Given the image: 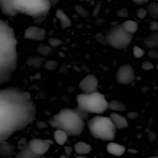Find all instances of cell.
I'll return each instance as SVG.
<instances>
[{"label":"cell","mask_w":158,"mask_h":158,"mask_svg":"<svg viewBox=\"0 0 158 158\" xmlns=\"http://www.w3.org/2000/svg\"><path fill=\"white\" fill-rule=\"evenodd\" d=\"M66 151H67V155L71 154V148H66Z\"/></svg>","instance_id":"23"},{"label":"cell","mask_w":158,"mask_h":158,"mask_svg":"<svg viewBox=\"0 0 158 158\" xmlns=\"http://www.w3.org/2000/svg\"><path fill=\"white\" fill-rule=\"evenodd\" d=\"M60 158H66V156H60Z\"/></svg>","instance_id":"26"},{"label":"cell","mask_w":158,"mask_h":158,"mask_svg":"<svg viewBox=\"0 0 158 158\" xmlns=\"http://www.w3.org/2000/svg\"><path fill=\"white\" fill-rule=\"evenodd\" d=\"M77 110L83 118L88 114L101 115L108 109V102L104 94L94 92L91 94H81L77 97Z\"/></svg>","instance_id":"5"},{"label":"cell","mask_w":158,"mask_h":158,"mask_svg":"<svg viewBox=\"0 0 158 158\" xmlns=\"http://www.w3.org/2000/svg\"><path fill=\"white\" fill-rule=\"evenodd\" d=\"M134 3H136V4H138V5H142V4H144V3H146L148 0H132Z\"/></svg>","instance_id":"22"},{"label":"cell","mask_w":158,"mask_h":158,"mask_svg":"<svg viewBox=\"0 0 158 158\" xmlns=\"http://www.w3.org/2000/svg\"><path fill=\"white\" fill-rule=\"evenodd\" d=\"M143 55V51L140 47H135L134 48V56L137 57H140Z\"/></svg>","instance_id":"21"},{"label":"cell","mask_w":158,"mask_h":158,"mask_svg":"<svg viewBox=\"0 0 158 158\" xmlns=\"http://www.w3.org/2000/svg\"><path fill=\"white\" fill-rule=\"evenodd\" d=\"M106 150L110 155L115 156H121L126 152L125 146L117 143H109L106 146Z\"/></svg>","instance_id":"13"},{"label":"cell","mask_w":158,"mask_h":158,"mask_svg":"<svg viewBox=\"0 0 158 158\" xmlns=\"http://www.w3.org/2000/svg\"><path fill=\"white\" fill-rule=\"evenodd\" d=\"M110 119L113 122V124L115 125L116 129L121 130V129H125L129 126V122L127 120L126 118H124L123 116L119 115L118 113H111L110 114Z\"/></svg>","instance_id":"12"},{"label":"cell","mask_w":158,"mask_h":158,"mask_svg":"<svg viewBox=\"0 0 158 158\" xmlns=\"http://www.w3.org/2000/svg\"><path fill=\"white\" fill-rule=\"evenodd\" d=\"M40 156H36L35 154L32 153V151L29 148V146L24 147L23 149L20 150V152L18 153L16 156V158H39Z\"/></svg>","instance_id":"17"},{"label":"cell","mask_w":158,"mask_h":158,"mask_svg":"<svg viewBox=\"0 0 158 158\" xmlns=\"http://www.w3.org/2000/svg\"><path fill=\"white\" fill-rule=\"evenodd\" d=\"M50 125L64 131L69 136L81 135L84 130V118L76 109H62L50 120Z\"/></svg>","instance_id":"4"},{"label":"cell","mask_w":158,"mask_h":158,"mask_svg":"<svg viewBox=\"0 0 158 158\" xmlns=\"http://www.w3.org/2000/svg\"><path fill=\"white\" fill-rule=\"evenodd\" d=\"M135 79V73L131 65L121 66L117 72V81L121 84H130Z\"/></svg>","instance_id":"9"},{"label":"cell","mask_w":158,"mask_h":158,"mask_svg":"<svg viewBox=\"0 0 158 158\" xmlns=\"http://www.w3.org/2000/svg\"><path fill=\"white\" fill-rule=\"evenodd\" d=\"M50 0H0L1 11L10 17L18 14L39 18L46 15L51 9Z\"/></svg>","instance_id":"3"},{"label":"cell","mask_w":158,"mask_h":158,"mask_svg":"<svg viewBox=\"0 0 158 158\" xmlns=\"http://www.w3.org/2000/svg\"><path fill=\"white\" fill-rule=\"evenodd\" d=\"M121 27H122L127 32H129V33H131V34H132V35H133V33L136 32L137 30H138V24H137V22H135L134 20H126V21L121 25Z\"/></svg>","instance_id":"16"},{"label":"cell","mask_w":158,"mask_h":158,"mask_svg":"<svg viewBox=\"0 0 158 158\" xmlns=\"http://www.w3.org/2000/svg\"><path fill=\"white\" fill-rule=\"evenodd\" d=\"M56 15H57V18L59 19V20L61 21V24H62L64 27H67V26H69V25L70 24L69 19L68 18V16H67L63 11L58 10L57 13H56Z\"/></svg>","instance_id":"20"},{"label":"cell","mask_w":158,"mask_h":158,"mask_svg":"<svg viewBox=\"0 0 158 158\" xmlns=\"http://www.w3.org/2000/svg\"><path fill=\"white\" fill-rule=\"evenodd\" d=\"M74 150L77 154L81 155V156H84V155H87L91 152L92 150V147L89 143H84V142H79V143H76L75 145H74Z\"/></svg>","instance_id":"14"},{"label":"cell","mask_w":158,"mask_h":158,"mask_svg":"<svg viewBox=\"0 0 158 158\" xmlns=\"http://www.w3.org/2000/svg\"><path fill=\"white\" fill-rule=\"evenodd\" d=\"M13 146L3 142L0 143V155L1 156H9L13 153Z\"/></svg>","instance_id":"19"},{"label":"cell","mask_w":158,"mask_h":158,"mask_svg":"<svg viewBox=\"0 0 158 158\" xmlns=\"http://www.w3.org/2000/svg\"><path fill=\"white\" fill-rule=\"evenodd\" d=\"M69 135L62 130L56 129L54 132V140L58 145H64L68 141Z\"/></svg>","instance_id":"15"},{"label":"cell","mask_w":158,"mask_h":158,"mask_svg":"<svg viewBox=\"0 0 158 158\" xmlns=\"http://www.w3.org/2000/svg\"><path fill=\"white\" fill-rule=\"evenodd\" d=\"M24 37L30 40L42 41L45 37V31L36 26H31L25 31Z\"/></svg>","instance_id":"11"},{"label":"cell","mask_w":158,"mask_h":158,"mask_svg":"<svg viewBox=\"0 0 158 158\" xmlns=\"http://www.w3.org/2000/svg\"><path fill=\"white\" fill-rule=\"evenodd\" d=\"M36 118L31 95L19 88L0 89V143L29 126Z\"/></svg>","instance_id":"1"},{"label":"cell","mask_w":158,"mask_h":158,"mask_svg":"<svg viewBox=\"0 0 158 158\" xmlns=\"http://www.w3.org/2000/svg\"><path fill=\"white\" fill-rule=\"evenodd\" d=\"M132 37L133 35L127 32L121 26H116L107 32L106 41L110 46L121 49L125 48L131 43Z\"/></svg>","instance_id":"7"},{"label":"cell","mask_w":158,"mask_h":158,"mask_svg":"<svg viewBox=\"0 0 158 158\" xmlns=\"http://www.w3.org/2000/svg\"><path fill=\"white\" fill-rule=\"evenodd\" d=\"M80 89L83 94H91L97 92L98 81L94 75H87L80 82Z\"/></svg>","instance_id":"10"},{"label":"cell","mask_w":158,"mask_h":158,"mask_svg":"<svg viewBox=\"0 0 158 158\" xmlns=\"http://www.w3.org/2000/svg\"><path fill=\"white\" fill-rule=\"evenodd\" d=\"M88 129L93 137L107 142L113 141L117 132V129L110 118L103 116H96L91 118L88 121Z\"/></svg>","instance_id":"6"},{"label":"cell","mask_w":158,"mask_h":158,"mask_svg":"<svg viewBox=\"0 0 158 158\" xmlns=\"http://www.w3.org/2000/svg\"><path fill=\"white\" fill-rule=\"evenodd\" d=\"M75 158H86V157H84L83 156H77V157H75Z\"/></svg>","instance_id":"24"},{"label":"cell","mask_w":158,"mask_h":158,"mask_svg":"<svg viewBox=\"0 0 158 158\" xmlns=\"http://www.w3.org/2000/svg\"><path fill=\"white\" fill-rule=\"evenodd\" d=\"M149 158H158L157 156H151V157H149Z\"/></svg>","instance_id":"25"},{"label":"cell","mask_w":158,"mask_h":158,"mask_svg":"<svg viewBox=\"0 0 158 158\" xmlns=\"http://www.w3.org/2000/svg\"><path fill=\"white\" fill-rule=\"evenodd\" d=\"M108 109L119 112V111H124L126 109V106L121 102H119L118 100H114V101H111L110 103H108Z\"/></svg>","instance_id":"18"},{"label":"cell","mask_w":158,"mask_h":158,"mask_svg":"<svg viewBox=\"0 0 158 158\" xmlns=\"http://www.w3.org/2000/svg\"><path fill=\"white\" fill-rule=\"evenodd\" d=\"M17 39L13 29L0 19V85L12 77L18 62Z\"/></svg>","instance_id":"2"},{"label":"cell","mask_w":158,"mask_h":158,"mask_svg":"<svg viewBox=\"0 0 158 158\" xmlns=\"http://www.w3.org/2000/svg\"><path fill=\"white\" fill-rule=\"evenodd\" d=\"M52 143H53L51 141L42 140V139H33L29 142L28 146L32 151L33 154H35L38 156H41L45 155L48 152Z\"/></svg>","instance_id":"8"}]
</instances>
